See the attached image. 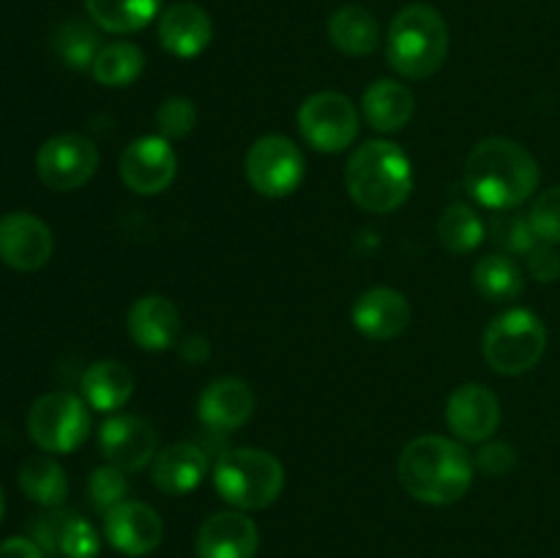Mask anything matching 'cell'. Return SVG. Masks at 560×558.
Wrapping results in <instances>:
<instances>
[{"label": "cell", "instance_id": "cell-1", "mask_svg": "<svg viewBox=\"0 0 560 558\" xmlns=\"http://www.w3.org/2000/svg\"><path fill=\"white\" fill-rule=\"evenodd\" d=\"M539 186V162L528 148L509 137L476 142L465 162V189L490 211H509L528 200Z\"/></svg>", "mask_w": 560, "mask_h": 558}, {"label": "cell", "instance_id": "cell-2", "mask_svg": "<svg viewBox=\"0 0 560 558\" xmlns=\"http://www.w3.org/2000/svg\"><path fill=\"white\" fill-rule=\"evenodd\" d=\"M474 457L457 438L419 435L402 449L397 474L408 496L430 507H448L468 492Z\"/></svg>", "mask_w": 560, "mask_h": 558}, {"label": "cell", "instance_id": "cell-3", "mask_svg": "<svg viewBox=\"0 0 560 558\" xmlns=\"http://www.w3.org/2000/svg\"><path fill=\"white\" fill-rule=\"evenodd\" d=\"M345 184L359 208L392 213L402 208L413 191V164L397 142L370 140L350 153Z\"/></svg>", "mask_w": 560, "mask_h": 558}, {"label": "cell", "instance_id": "cell-4", "mask_svg": "<svg viewBox=\"0 0 560 558\" xmlns=\"http://www.w3.org/2000/svg\"><path fill=\"white\" fill-rule=\"evenodd\" d=\"M448 53V27L441 11L427 3L405 5L392 20L386 38L388 63L405 80H427L443 66Z\"/></svg>", "mask_w": 560, "mask_h": 558}, {"label": "cell", "instance_id": "cell-5", "mask_svg": "<svg viewBox=\"0 0 560 558\" xmlns=\"http://www.w3.org/2000/svg\"><path fill=\"white\" fill-rule=\"evenodd\" d=\"M213 487L241 512L266 509L282 496L284 465L266 449H228L213 468Z\"/></svg>", "mask_w": 560, "mask_h": 558}, {"label": "cell", "instance_id": "cell-6", "mask_svg": "<svg viewBox=\"0 0 560 558\" xmlns=\"http://www.w3.org/2000/svg\"><path fill=\"white\" fill-rule=\"evenodd\" d=\"M485 359L501 375L534 370L547 350V328L530 310H506L485 332Z\"/></svg>", "mask_w": 560, "mask_h": 558}, {"label": "cell", "instance_id": "cell-7", "mask_svg": "<svg viewBox=\"0 0 560 558\" xmlns=\"http://www.w3.org/2000/svg\"><path fill=\"white\" fill-rule=\"evenodd\" d=\"M91 432V405L71 392L42 394L27 410V435L42 452L69 454Z\"/></svg>", "mask_w": 560, "mask_h": 558}, {"label": "cell", "instance_id": "cell-8", "mask_svg": "<svg viewBox=\"0 0 560 558\" xmlns=\"http://www.w3.org/2000/svg\"><path fill=\"white\" fill-rule=\"evenodd\" d=\"M246 178L262 197H288L304 181V153L290 137L266 135L246 151Z\"/></svg>", "mask_w": 560, "mask_h": 558}, {"label": "cell", "instance_id": "cell-9", "mask_svg": "<svg viewBox=\"0 0 560 558\" xmlns=\"http://www.w3.org/2000/svg\"><path fill=\"white\" fill-rule=\"evenodd\" d=\"M299 131L315 151L342 153L359 135L355 104L337 91L312 93L299 107Z\"/></svg>", "mask_w": 560, "mask_h": 558}, {"label": "cell", "instance_id": "cell-10", "mask_svg": "<svg viewBox=\"0 0 560 558\" xmlns=\"http://www.w3.org/2000/svg\"><path fill=\"white\" fill-rule=\"evenodd\" d=\"M98 170V148L91 137L66 131L38 148L36 173L52 191H74L85 186Z\"/></svg>", "mask_w": 560, "mask_h": 558}, {"label": "cell", "instance_id": "cell-11", "mask_svg": "<svg viewBox=\"0 0 560 558\" xmlns=\"http://www.w3.org/2000/svg\"><path fill=\"white\" fill-rule=\"evenodd\" d=\"M178 173V156L170 148L167 137L148 135L129 142L120 156V181L135 195H162Z\"/></svg>", "mask_w": 560, "mask_h": 558}, {"label": "cell", "instance_id": "cell-12", "mask_svg": "<svg viewBox=\"0 0 560 558\" xmlns=\"http://www.w3.org/2000/svg\"><path fill=\"white\" fill-rule=\"evenodd\" d=\"M55 239L47 222L27 211L0 217V260L16 271H38L52 257Z\"/></svg>", "mask_w": 560, "mask_h": 558}, {"label": "cell", "instance_id": "cell-13", "mask_svg": "<svg viewBox=\"0 0 560 558\" xmlns=\"http://www.w3.org/2000/svg\"><path fill=\"white\" fill-rule=\"evenodd\" d=\"M446 425L457 441L485 443L501 427V399L481 383L454 388L446 403Z\"/></svg>", "mask_w": 560, "mask_h": 558}, {"label": "cell", "instance_id": "cell-14", "mask_svg": "<svg viewBox=\"0 0 560 558\" xmlns=\"http://www.w3.org/2000/svg\"><path fill=\"white\" fill-rule=\"evenodd\" d=\"M104 534L115 550L140 558L162 545L164 523L156 509H151L148 503L120 501L104 512Z\"/></svg>", "mask_w": 560, "mask_h": 558}, {"label": "cell", "instance_id": "cell-15", "mask_svg": "<svg viewBox=\"0 0 560 558\" xmlns=\"http://www.w3.org/2000/svg\"><path fill=\"white\" fill-rule=\"evenodd\" d=\"M98 449L104 460L120 470H142L156 457V435L148 421L115 414L98 430Z\"/></svg>", "mask_w": 560, "mask_h": 558}, {"label": "cell", "instance_id": "cell-16", "mask_svg": "<svg viewBox=\"0 0 560 558\" xmlns=\"http://www.w3.org/2000/svg\"><path fill=\"white\" fill-rule=\"evenodd\" d=\"M260 531L241 509L217 512L197 531V558H255Z\"/></svg>", "mask_w": 560, "mask_h": 558}, {"label": "cell", "instance_id": "cell-17", "mask_svg": "<svg viewBox=\"0 0 560 558\" xmlns=\"http://www.w3.org/2000/svg\"><path fill=\"white\" fill-rule=\"evenodd\" d=\"M255 414V392L241 377H219L208 383L197 403V416L211 432H233Z\"/></svg>", "mask_w": 560, "mask_h": 558}, {"label": "cell", "instance_id": "cell-18", "mask_svg": "<svg viewBox=\"0 0 560 558\" xmlns=\"http://www.w3.org/2000/svg\"><path fill=\"white\" fill-rule=\"evenodd\" d=\"M126 328H129V337L142 350L162 353V350L173 348L178 342L180 312L164 295H142V299L131 304L129 315H126Z\"/></svg>", "mask_w": 560, "mask_h": 558}, {"label": "cell", "instance_id": "cell-19", "mask_svg": "<svg viewBox=\"0 0 560 558\" xmlns=\"http://www.w3.org/2000/svg\"><path fill=\"white\" fill-rule=\"evenodd\" d=\"M213 38V22L197 3H175L159 16V42L175 58H197Z\"/></svg>", "mask_w": 560, "mask_h": 558}, {"label": "cell", "instance_id": "cell-20", "mask_svg": "<svg viewBox=\"0 0 560 558\" xmlns=\"http://www.w3.org/2000/svg\"><path fill=\"white\" fill-rule=\"evenodd\" d=\"M353 323L366 339L386 342L399 337L410 323V304L399 290L372 288L359 295L353 306Z\"/></svg>", "mask_w": 560, "mask_h": 558}, {"label": "cell", "instance_id": "cell-21", "mask_svg": "<svg viewBox=\"0 0 560 558\" xmlns=\"http://www.w3.org/2000/svg\"><path fill=\"white\" fill-rule=\"evenodd\" d=\"M208 454L197 443H173L151 463L153 485L167 496H186L208 476Z\"/></svg>", "mask_w": 560, "mask_h": 558}, {"label": "cell", "instance_id": "cell-22", "mask_svg": "<svg viewBox=\"0 0 560 558\" xmlns=\"http://www.w3.org/2000/svg\"><path fill=\"white\" fill-rule=\"evenodd\" d=\"M361 113L372 129L392 135L410 124L416 113V96L405 82L377 80L361 96Z\"/></svg>", "mask_w": 560, "mask_h": 558}, {"label": "cell", "instance_id": "cell-23", "mask_svg": "<svg viewBox=\"0 0 560 558\" xmlns=\"http://www.w3.org/2000/svg\"><path fill=\"white\" fill-rule=\"evenodd\" d=\"M131 388H135V377L124 361H93L82 375V399L102 414H115L124 408L131 397Z\"/></svg>", "mask_w": 560, "mask_h": 558}, {"label": "cell", "instance_id": "cell-24", "mask_svg": "<svg viewBox=\"0 0 560 558\" xmlns=\"http://www.w3.org/2000/svg\"><path fill=\"white\" fill-rule=\"evenodd\" d=\"M328 38L342 55L364 58L375 53L381 44V27L364 5H342L328 20Z\"/></svg>", "mask_w": 560, "mask_h": 558}, {"label": "cell", "instance_id": "cell-25", "mask_svg": "<svg viewBox=\"0 0 560 558\" xmlns=\"http://www.w3.org/2000/svg\"><path fill=\"white\" fill-rule=\"evenodd\" d=\"M20 490L31 498L33 503L55 509L66 501L69 496V479L58 460L47 457V454H33L20 465Z\"/></svg>", "mask_w": 560, "mask_h": 558}, {"label": "cell", "instance_id": "cell-26", "mask_svg": "<svg viewBox=\"0 0 560 558\" xmlns=\"http://www.w3.org/2000/svg\"><path fill=\"white\" fill-rule=\"evenodd\" d=\"M162 0H85L93 25L107 33L142 31L159 14Z\"/></svg>", "mask_w": 560, "mask_h": 558}, {"label": "cell", "instance_id": "cell-27", "mask_svg": "<svg viewBox=\"0 0 560 558\" xmlns=\"http://www.w3.org/2000/svg\"><path fill=\"white\" fill-rule=\"evenodd\" d=\"M474 284L487 301H514L525 290L523 268L509 255H487L474 266Z\"/></svg>", "mask_w": 560, "mask_h": 558}, {"label": "cell", "instance_id": "cell-28", "mask_svg": "<svg viewBox=\"0 0 560 558\" xmlns=\"http://www.w3.org/2000/svg\"><path fill=\"white\" fill-rule=\"evenodd\" d=\"M487 222L465 202H452L438 219V239L452 255H468L485 241Z\"/></svg>", "mask_w": 560, "mask_h": 558}, {"label": "cell", "instance_id": "cell-29", "mask_svg": "<svg viewBox=\"0 0 560 558\" xmlns=\"http://www.w3.org/2000/svg\"><path fill=\"white\" fill-rule=\"evenodd\" d=\"M145 69V55L131 42H113L93 60V80L104 88H126Z\"/></svg>", "mask_w": 560, "mask_h": 558}, {"label": "cell", "instance_id": "cell-30", "mask_svg": "<svg viewBox=\"0 0 560 558\" xmlns=\"http://www.w3.org/2000/svg\"><path fill=\"white\" fill-rule=\"evenodd\" d=\"M52 47L69 69L88 71L93 69V60L102 53V38H98L96 27L88 25V22L69 20L55 31Z\"/></svg>", "mask_w": 560, "mask_h": 558}, {"label": "cell", "instance_id": "cell-31", "mask_svg": "<svg viewBox=\"0 0 560 558\" xmlns=\"http://www.w3.org/2000/svg\"><path fill=\"white\" fill-rule=\"evenodd\" d=\"M487 235L506 255H528L539 244V235H536L528 213H517L514 208L492 213L490 222H487Z\"/></svg>", "mask_w": 560, "mask_h": 558}, {"label": "cell", "instance_id": "cell-32", "mask_svg": "<svg viewBox=\"0 0 560 558\" xmlns=\"http://www.w3.org/2000/svg\"><path fill=\"white\" fill-rule=\"evenodd\" d=\"M156 126L167 140L189 137L197 126V107L186 96H167L156 109Z\"/></svg>", "mask_w": 560, "mask_h": 558}, {"label": "cell", "instance_id": "cell-33", "mask_svg": "<svg viewBox=\"0 0 560 558\" xmlns=\"http://www.w3.org/2000/svg\"><path fill=\"white\" fill-rule=\"evenodd\" d=\"M126 490H129V485H126V470L115 468V465L109 463L93 470L91 479H88V496H91V503L96 509H102V512L113 509L115 503L126 501Z\"/></svg>", "mask_w": 560, "mask_h": 558}, {"label": "cell", "instance_id": "cell-34", "mask_svg": "<svg viewBox=\"0 0 560 558\" xmlns=\"http://www.w3.org/2000/svg\"><path fill=\"white\" fill-rule=\"evenodd\" d=\"M536 235L545 244H560V186L541 191L528 211Z\"/></svg>", "mask_w": 560, "mask_h": 558}, {"label": "cell", "instance_id": "cell-35", "mask_svg": "<svg viewBox=\"0 0 560 558\" xmlns=\"http://www.w3.org/2000/svg\"><path fill=\"white\" fill-rule=\"evenodd\" d=\"M98 542L96 528L88 520L69 514L63 525V536H60V556L63 558H96L98 556Z\"/></svg>", "mask_w": 560, "mask_h": 558}, {"label": "cell", "instance_id": "cell-36", "mask_svg": "<svg viewBox=\"0 0 560 558\" xmlns=\"http://www.w3.org/2000/svg\"><path fill=\"white\" fill-rule=\"evenodd\" d=\"M474 463L481 474L506 476V474H512L514 465H517V452H514V446H509V443L492 441V443H485V446L479 449V454H476Z\"/></svg>", "mask_w": 560, "mask_h": 558}, {"label": "cell", "instance_id": "cell-37", "mask_svg": "<svg viewBox=\"0 0 560 558\" xmlns=\"http://www.w3.org/2000/svg\"><path fill=\"white\" fill-rule=\"evenodd\" d=\"M66 520H69V514L60 512L58 507L49 509L47 514H38V518L33 520V528H31L33 542H36L44 553H58Z\"/></svg>", "mask_w": 560, "mask_h": 558}, {"label": "cell", "instance_id": "cell-38", "mask_svg": "<svg viewBox=\"0 0 560 558\" xmlns=\"http://www.w3.org/2000/svg\"><path fill=\"white\" fill-rule=\"evenodd\" d=\"M528 271L534 274V279L539 282H556L560 279V252L556 249V244H539L528 252Z\"/></svg>", "mask_w": 560, "mask_h": 558}, {"label": "cell", "instance_id": "cell-39", "mask_svg": "<svg viewBox=\"0 0 560 558\" xmlns=\"http://www.w3.org/2000/svg\"><path fill=\"white\" fill-rule=\"evenodd\" d=\"M0 558H47V553L25 536H11V539L0 542Z\"/></svg>", "mask_w": 560, "mask_h": 558}, {"label": "cell", "instance_id": "cell-40", "mask_svg": "<svg viewBox=\"0 0 560 558\" xmlns=\"http://www.w3.org/2000/svg\"><path fill=\"white\" fill-rule=\"evenodd\" d=\"M178 353L184 361L202 364V361H208V356H211V345H208V339L200 337V334H191V337H186L184 342L178 345Z\"/></svg>", "mask_w": 560, "mask_h": 558}, {"label": "cell", "instance_id": "cell-41", "mask_svg": "<svg viewBox=\"0 0 560 558\" xmlns=\"http://www.w3.org/2000/svg\"><path fill=\"white\" fill-rule=\"evenodd\" d=\"M3 512H5V496H3V487H0V520H3Z\"/></svg>", "mask_w": 560, "mask_h": 558}]
</instances>
